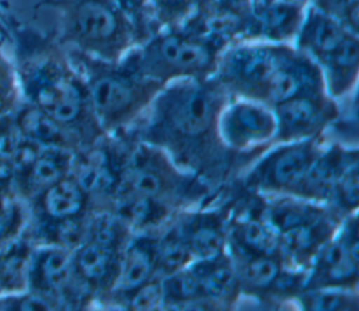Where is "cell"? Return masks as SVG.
<instances>
[{
    "label": "cell",
    "mask_w": 359,
    "mask_h": 311,
    "mask_svg": "<svg viewBox=\"0 0 359 311\" xmlns=\"http://www.w3.org/2000/svg\"><path fill=\"white\" fill-rule=\"evenodd\" d=\"M20 133L42 147H57L72 153L83 148L80 139L38 106L28 104L14 118Z\"/></svg>",
    "instance_id": "26"
},
{
    "label": "cell",
    "mask_w": 359,
    "mask_h": 311,
    "mask_svg": "<svg viewBox=\"0 0 359 311\" xmlns=\"http://www.w3.org/2000/svg\"><path fill=\"white\" fill-rule=\"evenodd\" d=\"M222 48L184 28L157 29L135 45L119 63L161 85L185 78H206L216 71Z\"/></svg>",
    "instance_id": "7"
},
{
    "label": "cell",
    "mask_w": 359,
    "mask_h": 311,
    "mask_svg": "<svg viewBox=\"0 0 359 311\" xmlns=\"http://www.w3.org/2000/svg\"><path fill=\"white\" fill-rule=\"evenodd\" d=\"M230 97L275 105L300 94L325 90L320 66L293 43L257 39L222 49L213 74Z\"/></svg>",
    "instance_id": "3"
},
{
    "label": "cell",
    "mask_w": 359,
    "mask_h": 311,
    "mask_svg": "<svg viewBox=\"0 0 359 311\" xmlns=\"http://www.w3.org/2000/svg\"><path fill=\"white\" fill-rule=\"evenodd\" d=\"M292 308L304 311H358L359 290L339 287L303 289L294 297Z\"/></svg>",
    "instance_id": "30"
},
{
    "label": "cell",
    "mask_w": 359,
    "mask_h": 311,
    "mask_svg": "<svg viewBox=\"0 0 359 311\" xmlns=\"http://www.w3.org/2000/svg\"><path fill=\"white\" fill-rule=\"evenodd\" d=\"M163 310H217V307L203 296L201 283L188 265L187 268L161 277Z\"/></svg>",
    "instance_id": "29"
},
{
    "label": "cell",
    "mask_w": 359,
    "mask_h": 311,
    "mask_svg": "<svg viewBox=\"0 0 359 311\" xmlns=\"http://www.w3.org/2000/svg\"><path fill=\"white\" fill-rule=\"evenodd\" d=\"M203 0H150L154 31L182 28L199 10Z\"/></svg>",
    "instance_id": "34"
},
{
    "label": "cell",
    "mask_w": 359,
    "mask_h": 311,
    "mask_svg": "<svg viewBox=\"0 0 359 311\" xmlns=\"http://www.w3.org/2000/svg\"><path fill=\"white\" fill-rule=\"evenodd\" d=\"M27 282L31 291L46 298L55 310L95 308L91 294L74 273L69 249L41 245L36 252H32Z\"/></svg>",
    "instance_id": "9"
},
{
    "label": "cell",
    "mask_w": 359,
    "mask_h": 311,
    "mask_svg": "<svg viewBox=\"0 0 359 311\" xmlns=\"http://www.w3.org/2000/svg\"><path fill=\"white\" fill-rule=\"evenodd\" d=\"M355 157H359L358 144H344L327 139L310 164L297 198L327 205L339 172Z\"/></svg>",
    "instance_id": "20"
},
{
    "label": "cell",
    "mask_w": 359,
    "mask_h": 311,
    "mask_svg": "<svg viewBox=\"0 0 359 311\" xmlns=\"http://www.w3.org/2000/svg\"><path fill=\"white\" fill-rule=\"evenodd\" d=\"M21 226V213L11 202L6 203L0 198V244L8 237H14Z\"/></svg>",
    "instance_id": "38"
},
{
    "label": "cell",
    "mask_w": 359,
    "mask_h": 311,
    "mask_svg": "<svg viewBox=\"0 0 359 311\" xmlns=\"http://www.w3.org/2000/svg\"><path fill=\"white\" fill-rule=\"evenodd\" d=\"M158 231L136 233L123 248L118 280L105 304L107 310L115 308L123 296L157 276L156 247Z\"/></svg>",
    "instance_id": "18"
},
{
    "label": "cell",
    "mask_w": 359,
    "mask_h": 311,
    "mask_svg": "<svg viewBox=\"0 0 359 311\" xmlns=\"http://www.w3.org/2000/svg\"><path fill=\"white\" fill-rule=\"evenodd\" d=\"M231 212L233 203L224 186L210 203L182 210L175 216L174 221L194 261L213 258L227 251Z\"/></svg>",
    "instance_id": "14"
},
{
    "label": "cell",
    "mask_w": 359,
    "mask_h": 311,
    "mask_svg": "<svg viewBox=\"0 0 359 311\" xmlns=\"http://www.w3.org/2000/svg\"><path fill=\"white\" fill-rule=\"evenodd\" d=\"M32 199H35L36 223L57 221L90 213L88 198L70 174Z\"/></svg>",
    "instance_id": "25"
},
{
    "label": "cell",
    "mask_w": 359,
    "mask_h": 311,
    "mask_svg": "<svg viewBox=\"0 0 359 311\" xmlns=\"http://www.w3.org/2000/svg\"><path fill=\"white\" fill-rule=\"evenodd\" d=\"M196 275L202 293L219 311L234 310L241 300L234 265L227 251L213 258L196 259L189 263Z\"/></svg>",
    "instance_id": "22"
},
{
    "label": "cell",
    "mask_w": 359,
    "mask_h": 311,
    "mask_svg": "<svg viewBox=\"0 0 359 311\" xmlns=\"http://www.w3.org/2000/svg\"><path fill=\"white\" fill-rule=\"evenodd\" d=\"M219 133L229 150L254 161L273 141L275 113L258 101L230 97L219 116Z\"/></svg>",
    "instance_id": "10"
},
{
    "label": "cell",
    "mask_w": 359,
    "mask_h": 311,
    "mask_svg": "<svg viewBox=\"0 0 359 311\" xmlns=\"http://www.w3.org/2000/svg\"><path fill=\"white\" fill-rule=\"evenodd\" d=\"M118 310L129 311H157L163 310L161 277L154 276L144 284L123 296L115 305Z\"/></svg>",
    "instance_id": "35"
},
{
    "label": "cell",
    "mask_w": 359,
    "mask_h": 311,
    "mask_svg": "<svg viewBox=\"0 0 359 311\" xmlns=\"http://www.w3.org/2000/svg\"><path fill=\"white\" fill-rule=\"evenodd\" d=\"M227 254L234 265L241 298H250L262 305L266 293L285 265L282 258L236 251H227Z\"/></svg>",
    "instance_id": "24"
},
{
    "label": "cell",
    "mask_w": 359,
    "mask_h": 311,
    "mask_svg": "<svg viewBox=\"0 0 359 311\" xmlns=\"http://www.w3.org/2000/svg\"><path fill=\"white\" fill-rule=\"evenodd\" d=\"M133 234L130 227L114 210L90 212L86 241L123 251Z\"/></svg>",
    "instance_id": "32"
},
{
    "label": "cell",
    "mask_w": 359,
    "mask_h": 311,
    "mask_svg": "<svg viewBox=\"0 0 359 311\" xmlns=\"http://www.w3.org/2000/svg\"><path fill=\"white\" fill-rule=\"evenodd\" d=\"M122 251L84 241L72 251V263L79 282L91 294L95 308L105 304L115 289Z\"/></svg>",
    "instance_id": "16"
},
{
    "label": "cell",
    "mask_w": 359,
    "mask_h": 311,
    "mask_svg": "<svg viewBox=\"0 0 359 311\" xmlns=\"http://www.w3.org/2000/svg\"><path fill=\"white\" fill-rule=\"evenodd\" d=\"M344 219L327 207L317 217L279 234L283 263L290 268L307 270L314 255L334 235Z\"/></svg>",
    "instance_id": "17"
},
{
    "label": "cell",
    "mask_w": 359,
    "mask_h": 311,
    "mask_svg": "<svg viewBox=\"0 0 359 311\" xmlns=\"http://www.w3.org/2000/svg\"><path fill=\"white\" fill-rule=\"evenodd\" d=\"M112 210L136 233L158 231L168 224L178 212L147 198L119 191Z\"/></svg>",
    "instance_id": "27"
},
{
    "label": "cell",
    "mask_w": 359,
    "mask_h": 311,
    "mask_svg": "<svg viewBox=\"0 0 359 311\" xmlns=\"http://www.w3.org/2000/svg\"><path fill=\"white\" fill-rule=\"evenodd\" d=\"M156 256L157 276L160 277L172 275L187 268L194 261L191 251L174 220L158 231Z\"/></svg>",
    "instance_id": "31"
},
{
    "label": "cell",
    "mask_w": 359,
    "mask_h": 311,
    "mask_svg": "<svg viewBox=\"0 0 359 311\" xmlns=\"http://www.w3.org/2000/svg\"><path fill=\"white\" fill-rule=\"evenodd\" d=\"M14 179V168L11 161L0 158V193L6 192Z\"/></svg>",
    "instance_id": "40"
},
{
    "label": "cell",
    "mask_w": 359,
    "mask_h": 311,
    "mask_svg": "<svg viewBox=\"0 0 359 311\" xmlns=\"http://www.w3.org/2000/svg\"><path fill=\"white\" fill-rule=\"evenodd\" d=\"M327 139L276 143L261 153L236 182L255 195L297 196L310 164Z\"/></svg>",
    "instance_id": "8"
},
{
    "label": "cell",
    "mask_w": 359,
    "mask_h": 311,
    "mask_svg": "<svg viewBox=\"0 0 359 311\" xmlns=\"http://www.w3.org/2000/svg\"><path fill=\"white\" fill-rule=\"evenodd\" d=\"M88 198L90 212L112 210L119 191V158L112 136L73 153L69 172Z\"/></svg>",
    "instance_id": "13"
},
{
    "label": "cell",
    "mask_w": 359,
    "mask_h": 311,
    "mask_svg": "<svg viewBox=\"0 0 359 311\" xmlns=\"http://www.w3.org/2000/svg\"><path fill=\"white\" fill-rule=\"evenodd\" d=\"M0 32H1V34H4V27H3V24H1V22H0Z\"/></svg>",
    "instance_id": "43"
},
{
    "label": "cell",
    "mask_w": 359,
    "mask_h": 311,
    "mask_svg": "<svg viewBox=\"0 0 359 311\" xmlns=\"http://www.w3.org/2000/svg\"><path fill=\"white\" fill-rule=\"evenodd\" d=\"M112 137L119 158V191L147 198L178 213L210 203L219 195L205 181L180 168L158 147L126 136Z\"/></svg>",
    "instance_id": "4"
},
{
    "label": "cell",
    "mask_w": 359,
    "mask_h": 311,
    "mask_svg": "<svg viewBox=\"0 0 359 311\" xmlns=\"http://www.w3.org/2000/svg\"><path fill=\"white\" fill-rule=\"evenodd\" d=\"M15 43V76L28 104L70 129L83 147L107 136L93 112L86 83L57 38L20 28Z\"/></svg>",
    "instance_id": "2"
},
{
    "label": "cell",
    "mask_w": 359,
    "mask_h": 311,
    "mask_svg": "<svg viewBox=\"0 0 359 311\" xmlns=\"http://www.w3.org/2000/svg\"><path fill=\"white\" fill-rule=\"evenodd\" d=\"M73 153L57 147H42L32 165L15 179L25 196L34 198L52 184L69 175Z\"/></svg>",
    "instance_id": "28"
},
{
    "label": "cell",
    "mask_w": 359,
    "mask_h": 311,
    "mask_svg": "<svg viewBox=\"0 0 359 311\" xmlns=\"http://www.w3.org/2000/svg\"><path fill=\"white\" fill-rule=\"evenodd\" d=\"M0 310H55V307L42 296L31 291L0 300Z\"/></svg>",
    "instance_id": "37"
},
{
    "label": "cell",
    "mask_w": 359,
    "mask_h": 311,
    "mask_svg": "<svg viewBox=\"0 0 359 311\" xmlns=\"http://www.w3.org/2000/svg\"><path fill=\"white\" fill-rule=\"evenodd\" d=\"M251 15V0H203L198 13L182 28L224 49L247 39Z\"/></svg>",
    "instance_id": "15"
},
{
    "label": "cell",
    "mask_w": 359,
    "mask_h": 311,
    "mask_svg": "<svg viewBox=\"0 0 359 311\" xmlns=\"http://www.w3.org/2000/svg\"><path fill=\"white\" fill-rule=\"evenodd\" d=\"M66 50L86 83L93 112L107 136L129 130L163 87L132 73L119 62Z\"/></svg>",
    "instance_id": "5"
},
{
    "label": "cell",
    "mask_w": 359,
    "mask_h": 311,
    "mask_svg": "<svg viewBox=\"0 0 359 311\" xmlns=\"http://www.w3.org/2000/svg\"><path fill=\"white\" fill-rule=\"evenodd\" d=\"M349 34L352 32L348 31L339 20L313 3H309L293 46L320 66Z\"/></svg>",
    "instance_id": "21"
},
{
    "label": "cell",
    "mask_w": 359,
    "mask_h": 311,
    "mask_svg": "<svg viewBox=\"0 0 359 311\" xmlns=\"http://www.w3.org/2000/svg\"><path fill=\"white\" fill-rule=\"evenodd\" d=\"M327 206L342 217L358 213L359 209V157L352 158L339 172Z\"/></svg>",
    "instance_id": "33"
},
{
    "label": "cell",
    "mask_w": 359,
    "mask_h": 311,
    "mask_svg": "<svg viewBox=\"0 0 359 311\" xmlns=\"http://www.w3.org/2000/svg\"><path fill=\"white\" fill-rule=\"evenodd\" d=\"M276 119V133L272 144L310 139H327L332 123L339 118V101L325 90L311 91L289 98L272 108ZM271 144V146H272Z\"/></svg>",
    "instance_id": "12"
},
{
    "label": "cell",
    "mask_w": 359,
    "mask_h": 311,
    "mask_svg": "<svg viewBox=\"0 0 359 311\" xmlns=\"http://www.w3.org/2000/svg\"><path fill=\"white\" fill-rule=\"evenodd\" d=\"M327 94L342 101L355 95L359 76V38L349 34L320 64Z\"/></svg>",
    "instance_id": "23"
},
{
    "label": "cell",
    "mask_w": 359,
    "mask_h": 311,
    "mask_svg": "<svg viewBox=\"0 0 359 311\" xmlns=\"http://www.w3.org/2000/svg\"><path fill=\"white\" fill-rule=\"evenodd\" d=\"M15 91H17L15 70L0 52V94L14 101Z\"/></svg>",
    "instance_id": "39"
},
{
    "label": "cell",
    "mask_w": 359,
    "mask_h": 311,
    "mask_svg": "<svg viewBox=\"0 0 359 311\" xmlns=\"http://www.w3.org/2000/svg\"><path fill=\"white\" fill-rule=\"evenodd\" d=\"M345 0H311L310 3H313L314 6H317L318 8L330 13L331 15H334L335 18L338 17V13L342 7ZM338 20V18H337Z\"/></svg>",
    "instance_id": "41"
},
{
    "label": "cell",
    "mask_w": 359,
    "mask_h": 311,
    "mask_svg": "<svg viewBox=\"0 0 359 311\" xmlns=\"http://www.w3.org/2000/svg\"><path fill=\"white\" fill-rule=\"evenodd\" d=\"M11 104H13L11 99H8V98H6L4 95L0 94V113H4Z\"/></svg>",
    "instance_id": "42"
},
{
    "label": "cell",
    "mask_w": 359,
    "mask_h": 311,
    "mask_svg": "<svg viewBox=\"0 0 359 311\" xmlns=\"http://www.w3.org/2000/svg\"><path fill=\"white\" fill-rule=\"evenodd\" d=\"M307 4L299 0H271L252 4L247 39L293 43Z\"/></svg>",
    "instance_id": "19"
},
{
    "label": "cell",
    "mask_w": 359,
    "mask_h": 311,
    "mask_svg": "<svg viewBox=\"0 0 359 311\" xmlns=\"http://www.w3.org/2000/svg\"><path fill=\"white\" fill-rule=\"evenodd\" d=\"M358 213L346 216L334 235L311 259L304 289L339 287L359 290Z\"/></svg>",
    "instance_id": "11"
},
{
    "label": "cell",
    "mask_w": 359,
    "mask_h": 311,
    "mask_svg": "<svg viewBox=\"0 0 359 311\" xmlns=\"http://www.w3.org/2000/svg\"><path fill=\"white\" fill-rule=\"evenodd\" d=\"M133 22L140 42L154 34L150 15V0H115ZM139 42V43H140Z\"/></svg>",
    "instance_id": "36"
},
{
    "label": "cell",
    "mask_w": 359,
    "mask_h": 311,
    "mask_svg": "<svg viewBox=\"0 0 359 311\" xmlns=\"http://www.w3.org/2000/svg\"><path fill=\"white\" fill-rule=\"evenodd\" d=\"M39 6L60 13L57 41L108 62H119L140 42L137 31L115 0H42Z\"/></svg>",
    "instance_id": "6"
},
{
    "label": "cell",
    "mask_w": 359,
    "mask_h": 311,
    "mask_svg": "<svg viewBox=\"0 0 359 311\" xmlns=\"http://www.w3.org/2000/svg\"><path fill=\"white\" fill-rule=\"evenodd\" d=\"M229 99L215 76L177 80L163 85L144 113L119 136L158 147L180 168L220 192L252 163L220 139L219 116Z\"/></svg>",
    "instance_id": "1"
}]
</instances>
